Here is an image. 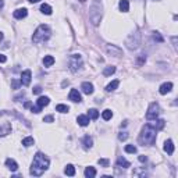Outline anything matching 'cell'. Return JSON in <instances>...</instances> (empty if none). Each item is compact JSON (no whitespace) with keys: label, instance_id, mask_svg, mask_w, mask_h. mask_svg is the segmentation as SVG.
<instances>
[{"label":"cell","instance_id":"23","mask_svg":"<svg viewBox=\"0 0 178 178\" xmlns=\"http://www.w3.org/2000/svg\"><path fill=\"white\" fill-rule=\"evenodd\" d=\"M118 85H120V81L114 79L113 82H110L107 86H106V90H107V92H113V90H115V89H117V86H118Z\"/></svg>","mask_w":178,"mask_h":178},{"label":"cell","instance_id":"16","mask_svg":"<svg viewBox=\"0 0 178 178\" xmlns=\"http://www.w3.org/2000/svg\"><path fill=\"white\" fill-rule=\"evenodd\" d=\"M6 165H7V168L11 170V171H17V170H18V164H17V161L13 160V159H7Z\"/></svg>","mask_w":178,"mask_h":178},{"label":"cell","instance_id":"27","mask_svg":"<svg viewBox=\"0 0 178 178\" xmlns=\"http://www.w3.org/2000/svg\"><path fill=\"white\" fill-rule=\"evenodd\" d=\"M115 72V67L114 65H108V67H106L104 68V71H103V75L104 76H110V75H113Z\"/></svg>","mask_w":178,"mask_h":178},{"label":"cell","instance_id":"39","mask_svg":"<svg viewBox=\"0 0 178 178\" xmlns=\"http://www.w3.org/2000/svg\"><path fill=\"white\" fill-rule=\"evenodd\" d=\"M40 111H42V107H40V106H36V107H33V106H32V113L38 114V113H40Z\"/></svg>","mask_w":178,"mask_h":178},{"label":"cell","instance_id":"25","mask_svg":"<svg viewBox=\"0 0 178 178\" xmlns=\"http://www.w3.org/2000/svg\"><path fill=\"white\" fill-rule=\"evenodd\" d=\"M43 64H44V67H51V65L54 64V57H53V56H44Z\"/></svg>","mask_w":178,"mask_h":178},{"label":"cell","instance_id":"2","mask_svg":"<svg viewBox=\"0 0 178 178\" xmlns=\"http://www.w3.org/2000/svg\"><path fill=\"white\" fill-rule=\"evenodd\" d=\"M156 129L150 125V124H146L145 127L142 128V132H140L139 135V143L140 145H146V146H149V145H153L154 142H156Z\"/></svg>","mask_w":178,"mask_h":178},{"label":"cell","instance_id":"7","mask_svg":"<svg viewBox=\"0 0 178 178\" xmlns=\"http://www.w3.org/2000/svg\"><path fill=\"white\" fill-rule=\"evenodd\" d=\"M160 114V106L156 102L150 103V106L147 108V113H146V118L147 120H156Z\"/></svg>","mask_w":178,"mask_h":178},{"label":"cell","instance_id":"48","mask_svg":"<svg viewBox=\"0 0 178 178\" xmlns=\"http://www.w3.org/2000/svg\"><path fill=\"white\" fill-rule=\"evenodd\" d=\"M79 1H81V3H83V1H85V0H79Z\"/></svg>","mask_w":178,"mask_h":178},{"label":"cell","instance_id":"43","mask_svg":"<svg viewBox=\"0 0 178 178\" xmlns=\"http://www.w3.org/2000/svg\"><path fill=\"white\" fill-rule=\"evenodd\" d=\"M138 159H139V161H142V163H145V161L147 160V157H146V156H139Z\"/></svg>","mask_w":178,"mask_h":178},{"label":"cell","instance_id":"41","mask_svg":"<svg viewBox=\"0 0 178 178\" xmlns=\"http://www.w3.org/2000/svg\"><path fill=\"white\" fill-rule=\"evenodd\" d=\"M53 120H54L53 115H46V117L43 118V122H53Z\"/></svg>","mask_w":178,"mask_h":178},{"label":"cell","instance_id":"28","mask_svg":"<svg viewBox=\"0 0 178 178\" xmlns=\"http://www.w3.org/2000/svg\"><path fill=\"white\" fill-rule=\"evenodd\" d=\"M88 117L89 118H92V120H97L99 111H97L96 108H90V110H88Z\"/></svg>","mask_w":178,"mask_h":178},{"label":"cell","instance_id":"10","mask_svg":"<svg viewBox=\"0 0 178 178\" xmlns=\"http://www.w3.org/2000/svg\"><path fill=\"white\" fill-rule=\"evenodd\" d=\"M68 97H70L71 102H74V103H79L81 100H82V99H81V93H79L76 89H71Z\"/></svg>","mask_w":178,"mask_h":178},{"label":"cell","instance_id":"22","mask_svg":"<svg viewBox=\"0 0 178 178\" xmlns=\"http://www.w3.org/2000/svg\"><path fill=\"white\" fill-rule=\"evenodd\" d=\"M64 172H65L67 175H70V177H74V175H75V167L72 164H67V167L64 168Z\"/></svg>","mask_w":178,"mask_h":178},{"label":"cell","instance_id":"8","mask_svg":"<svg viewBox=\"0 0 178 178\" xmlns=\"http://www.w3.org/2000/svg\"><path fill=\"white\" fill-rule=\"evenodd\" d=\"M31 78H32V72L31 70H25L22 71V74H21V85H24V86H28L29 83H31Z\"/></svg>","mask_w":178,"mask_h":178},{"label":"cell","instance_id":"29","mask_svg":"<svg viewBox=\"0 0 178 178\" xmlns=\"http://www.w3.org/2000/svg\"><path fill=\"white\" fill-rule=\"evenodd\" d=\"M40 11L43 14H46V15H50L51 14V7L49 6V4H42L40 6Z\"/></svg>","mask_w":178,"mask_h":178},{"label":"cell","instance_id":"35","mask_svg":"<svg viewBox=\"0 0 178 178\" xmlns=\"http://www.w3.org/2000/svg\"><path fill=\"white\" fill-rule=\"evenodd\" d=\"M125 152L127 153H136V147L134 146V145H127V146H125Z\"/></svg>","mask_w":178,"mask_h":178},{"label":"cell","instance_id":"37","mask_svg":"<svg viewBox=\"0 0 178 178\" xmlns=\"http://www.w3.org/2000/svg\"><path fill=\"white\" fill-rule=\"evenodd\" d=\"M97 163L100 165H103V167H108V164H110V161H108L107 159H99L97 160Z\"/></svg>","mask_w":178,"mask_h":178},{"label":"cell","instance_id":"47","mask_svg":"<svg viewBox=\"0 0 178 178\" xmlns=\"http://www.w3.org/2000/svg\"><path fill=\"white\" fill-rule=\"evenodd\" d=\"M1 39H3V33L0 32V40H1Z\"/></svg>","mask_w":178,"mask_h":178},{"label":"cell","instance_id":"44","mask_svg":"<svg viewBox=\"0 0 178 178\" xmlns=\"http://www.w3.org/2000/svg\"><path fill=\"white\" fill-rule=\"evenodd\" d=\"M31 106H32L31 102H26V103H25V107H31Z\"/></svg>","mask_w":178,"mask_h":178},{"label":"cell","instance_id":"9","mask_svg":"<svg viewBox=\"0 0 178 178\" xmlns=\"http://www.w3.org/2000/svg\"><path fill=\"white\" fill-rule=\"evenodd\" d=\"M107 53L114 56V57H121L122 56V50L120 47H117L115 44H107Z\"/></svg>","mask_w":178,"mask_h":178},{"label":"cell","instance_id":"21","mask_svg":"<svg viewBox=\"0 0 178 178\" xmlns=\"http://www.w3.org/2000/svg\"><path fill=\"white\" fill-rule=\"evenodd\" d=\"M85 177L86 178L96 177V170L93 168V167H86V168H85Z\"/></svg>","mask_w":178,"mask_h":178},{"label":"cell","instance_id":"45","mask_svg":"<svg viewBox=\"0 0 178 178\" xmlns=\"http://www.w3.org/2000/svg\"><path fill=\"white\" fill-rule=\"evenodd\" d=\"M4 6V1H3V0H0V7H3Z\"/></svg>","mask_w":178,"mask_h":178},{"label":"cell","instance_id":"38","mask_svg":"<svg viewBox=\"0 0 178 178\" xmlns=\"http://www.w3.org/2000/svg\"><path fill=\"white\" fill-rule=\"evenodd\" d=\"M127 138H128V132H125V131L118 134V139H120V140H125Z\"/></svg>","mask_w":178,"mask_h":178},{"label":"cell","instance_id":"24","mask_svg":"<svg viewBox=\"0 0 178 178\" xmlns=\"http://www.w3.org/2000/svg\"><path fill=\"white\" fill-rule=\"evenodd\" d=\"M92 145H93V139H92L89 135L83 136V147H85V149H89V147H92Z\"/></svg>","mask_w":178,"mask_h":178},{"label":"cell","instance_id":"32","mask_svg":"<svg viewBox=\"0 0 178 178\" xmlns=\"http://www.w3.org/2000/svg\"><path fill=\"white\" fill-rule=\"evenodd\" d=\"M56 110L60 111V113H68L70 107H68V106H65V104H57V106H56Z\"/></svg>","mask_w":178,"mask_h":178},{"label":"cell","instance_id":"19","mask_svg":"<svg viewBox=\"0 0 178 178\" xmlns=\"http://www.w3.org/2000/svg\"><path fill=\"white\" fill-rule=\"evenodd\" d=\"M50 103V99L47 97V96H40L38 99V106H40V107H44V106H47Z\"/></svg>","mask_w":178,"mask_h":178},{"label":"cell","instance_id":"42","mask_svg":"<svg viewBox=\"0 0 178 178\" xmlns=\"http://www.w3.org/2000/svg\"><path fill=\"white\" fill-rule=\"evenodd\" d=\"M7 61V57L4 54H0V63H6Z\"/></svg>","mask_w":178,"mask_h":178},{"label":"cell","instance_id":"3","mask_svg":"<svg viewBox=\"0 0 178 178\" xmlns=\"http://www.w3.org/2000/svg\"><path fill=\"white\" fill-rule=\"evenodd\" d=\"M50 35H51L50 28H49L47 25H44V24H42V25H39L38 28H36V31L33 32L32 42H33V43H40V42H44V40H47V39L50 38Z\"/></svg>","mask_w":178,"mask_h":178},{"label":"cell","instance_id":"18","mask_svg":"<svg viewBox=\"0 0 178 178\" xmlns=\"http://www.w3.org/2000/svg\"><path fill=\"white\" fill-rule=\"evenodd\" d=\"M76 121H78V124H79L81 127H86L89 124V117L88 115H78Z\"/></svg>","mask_w":178,"mask_h":178},{"label":"cell","instance_id":"26","mask_svg":"<svg viewBox=\"0 0 178 178\" xmlns=\"http://www.w3.org/2000/svg\"><path fill=\"white\" fill-rule=\"evenodd\" d=\"M118 6H120V10L122 13H127L128 10H129V3H128V0H121Z\"/></svg>","mask_w":178,"mask_h":178},{"label":"cell","instance_id":"14","mask_svg":"<svg viewBox=\"0 0 178 178\" xmlns=\"http://www.w3.org/2000/svg\"><path fill=\"white\" fill-rule=\"evenodd\" d=\"M171 89H172V83L171 82H165V83H163V85L160 86L159 92L161 93V95H167L168 92H171Z\"/></svg>","mask_w":178,"mask_h":178},{"label":"cell","instance_id":"40","mask_svg":"<svg viewBox=\"0 0 178 178\" xmlns=\"http://www.w3.org/2000/svg\"><path fill=\"white\" fill-rule=\"evenodd\" d=\"M32 92H33V93H35V95H39V93H40V92H42V88H40V86H35V88L32 89Z\"/></svg>","mask_w":178,"mask_h":178},{"label":"cell","instance_id":"20","mask_svg":"<svg viewBox=\"0 0 178 178\" xmlns=\"http://www.w3.org/2000/svg\"><path fill=\"white\" fill-rule=\"evenodd\" d=\"M121 165H122L124 168H128V167L131 165V163H129V161H127L124 157H121V156H120V157L117 159V167H121Z\"/></svg>","mask_w":178,"mask_h":178},{"label":"cell","instance_id":"33","mask_svg":"<svg viewBox=\"0 0 178 178\" xmlns=\"http://www.w3.org/2000/svg\"><path fill=\"white\" fill-rule=\"evenodd\" d=\"M145 63H146V56H145V54H139V56L136 57V64L140 67V65H143Z\"/></svg>","mask_w":178,"mask_h":178},{"label":"cell","instance_id":"36","mask_svg":"<svg viewBox=\"0 0 178 178\" xmlns=\"http://www.w3.org/2000/svg\"><path fill=\"white\" fill-rule=\"evenodd\" d=\"M19 86H21V81H18V79H13L11 81V88L13 89H18Z\"/></svg>","mask_w":178,"mask_h":178},{"label":"cell","instance_id":"6","mask_svg":"<svg viewBox=\"0 0 178 178\" xmlns=\"http://www.w3.org/2000/svg\"><path fill=\"white\" fill-rule=\"evenodd\" d=\"M68 67L72 72H76L82 68V57L81 54H72L68 58Z\"/></svg>","mask_w":178,"mask_h":178},{"label":"cell","instance_id":"13","mask_svg":"<svg viewBox=\"0 0 178 178\" xmlns=\"http://www.w3.org/2000/svg\"><path fill=\"white\" fill-rule=\"evenodd\" d=\"M81 89H82V92L85 95H92L93 93V85L90 82H83L81 85Z\"/></svg>","mask_w":178,"mask_h":178},{"label":"cell","instance_id":"12","mask_svg":"<svg viewBox=\"0 0 178 178\" xmlns=\"http://www.w3.org/2000/svg\"><path fill=\"white\" fill-rule=\"evenodd\" d=\"M11 132V124L10 122H4L3 125H0V136H6Z\"/></svg>","mask_w":178,"mask_h":178},{"label":"cell","instance_id":"30","mask_svg":"<svg viewBox=\"0 0 178 178\" xmlns=\"http://www.w3.org/2000/svg\"><path fill=\"white\" fill-rule=\"evenodd\" d=\"M22 145L25 147H29L31 145H33V138L32 136H26V138H24L22 139Z\"/></svg>","mask_w":178,"mask_h":178},{"label":"cell","instance_id":"11","mask_svg":"<svg viewBox=\"0 0 178 178\" xmlns=\"http://www.w3.org/2000/svg\"><path fill=\"white\" fill-rule=\"evenodd\" d=\"M14 18H17V19H22V18H25L26 15H28V10L26 8H17L15 11H14Z\"/></svg>","mask_w":178,"mask_h":178},{"label":"cell","instance_id":"4","mask_svg":"<svg viewBox=\"0 0 178 178\" xmlns=\"http://www.w3.org/2000/svg\"><path fill=\"white\" fill-rule=\"evenodd\" d=\"M89 19L93 25H99V22L102 19V6L97 1H95L89 8Z\"/></svg>","mask_w":178,"mask_h":178},{"label":"cell","instance_id":"17","mask_svg":"<svg viewBox=\"0 0 178 178\" xmlns=\"http://www.w3.org/2000/svg\"><path fill=\"white\" fill-rule=\"evenodd\" d=\"M164 152L167 153V154H172V153H174V143H172L171 139L165 140V143H164Z\"/></svg>","mask_w":178,"mask_h":178},{"label":"cell","instance_id":"15","mask_svg":"<svg viewBox=\"0 0 178 178\" xmlns=\"http://www.w3.org/2000/svg\"><path fill=\"white\" fill-rule=\"evenodd\" d=\"M149 124H150V125H152L156 131H160V129H163V128H164L165 121L164 120H157V118H156V120H154V122H149Z\"/></svg>","mask_w":178,"mask_h":178},{"label":"cell","instance_id":"34","mask_svg":"<svg viewBox=\"0 0 178 178\" xmlns=\"http://www.w3.org/2000/svg\"><path fill=\"white\" fill-rule=\"evenodd\" d=\"M153 39H154V40H157L159 43H163V40H164V39H163V36L160 35L159 32H153Z\"/></svg>","mask_w":178,"mask_h":178},{"label":"cell","instance_id":"31","mask_svg":"<svg viewBox=\"0 0 178 178\" xmlns=\"http://www.w3.org/2000/svg\"><path fill=\"white\" fill-rule=\"evenodd\" d=\"M102 117H103V120H106V121H108L110 120V118H111V117H113V111H111V110H104V111H103L102 113Z\"/></svg>","mask_w":178,"mask_h":178},{"label":"cell","instance_id":"5","mask_svg":"<svg viewBox=\"0 0 178 178\" xmlns=\"http://www.w3.org/2000/svg\"><path fill=\"white\" fill-rule=\"evenodd\" d=\"M140 44V33L138 31L131 33L127 39H125V46H127L129 50H135L138 49V46Z\"/></svg>","mask_w":178,"mask_h":178},{"label":"cell","instance_id":"1","mask_svg":"<svg viewBox=\"0 0 178 178\" xmlns=\"http://www.w3.org/2000/svg\"><path fill=\"white\" fill-rule=\"evenodd\" d=\"M49 164H50V160L47 159L43 153L38 152L35 154V157H33L31 170H29L31 175H33V177H40V175L49 168Z\"/></svg>","mask_w":178,"mask_h":178},{"label":"cell","instance_id":"46","mask_svg":"<svg viewBox=\"0 0 178 178\" xmlns=\"http://www.w3.org/2000/svg\"><path fill=\"white\" fill-rule=\"evenodd\" d=\"M31 3H38V1H40V0H29Z\"/></svg>","mask_w":178,"mask_h":178}]
</instances>
